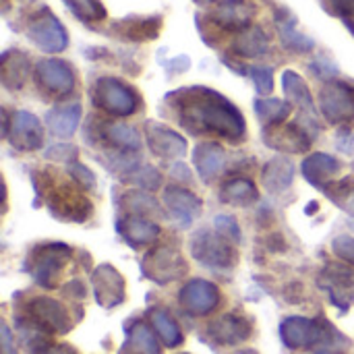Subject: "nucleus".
<instances>
[{
  "mask_svg": "<svg viewBox=\"0 0 354 354\" xmlns=\"http://www.w3.org/2000/svg\"><path fill=\"white\" fill-rule=\"evenodd\" d=\"M183 129L193 135H220L230 141H243L247 133L241 110L222 93L195 85L166 95Z\"/></svg>",
  "mask_w": 354,
  "mask_h": 354,
  "instance_id": "f257e3e1",
  "label": "nucleus"
},
{
  "mask_svg": "<svg viewBox=\"0 0 354 354\" xmlns=\"http://www.w3.org/2000/svg\"><path fill=\"white\" fill-rule=\"evenodd\" d=\"M56 183L58 180H54L50 172H37L33 183L37 197L46 201L54 218L68 220V222H85L93 214V205L89 203V199L81 191H77L73 183L66 180H60V185Z\"/></svg>",
  "mask_w": 354,
  "mask_h": 354,
  "instance_id": "f03ea898",
  "label": "nucleus"
},
{
  "mask_svg": "<svg viewBox=\"0 0 354 354\" xmlns=\"http://www.w3.org/2000/svg\"><path fill=\"white\" fill-rule=\"evenodd\" d=\"M282 342L288 348H313L324 346L330 348L336 340H342V336L326 322H315L307 317H288L280 326Z\"/></svg>",
  "mask_w": 354,
  "mask_h": 354,
  "instance_id": "7ed1b4c3",
  "label": "nucleus"
},
{
  "mask_svg": "<svg viewBox=\"0 0 354 354\" xmlns=\"http://www.w3.org/2000/svg\"><path fill=\"white\" fill-rule=\"evenodd\" d=\"M93 106L110 116H131L139 108L137 91L116 77H100L91 89Z\"/></svg>",
  "mask_w": 354,
  "mask_h": 354,
  "instance_id": "20e7f679",
  "label": "nucleus"
},
{
  "mask_svg": "<svg viewBox=\"0 0 354 354\" xmlns=\"http://www.w3.org/2000/svg\"><path fill=\"white\" fill-rule=\"evenodd\" d=\"M191 253L201 266L212 270H226L236 263V251L232 247V241H228L220 232H197L191 239Z\"/></svg>",
  "mask_w": 354,
  "mask_h": 354,
  "instance_id": "39448f33",
  "label": "nucleus"
},
{
  "mask_svg": "<svg viewBox=\"0 0 354 354\" xmlns=\"http://www.w3.org/2000/svg\"><path fill=\"white\" fill-rule=\"evenodd\" d=\"M71 249L66 245H41L35 247L29 253L27 270L31 278L44 286V288H54L66 261H68Z\"/></svg>",
  "mask_w": 354,
  "mask_h": 354,
  "instance_id": "423d86ee",
  "label": "nucleus"
},
{
  "mask_svg": "<svg viewBox=\"0 0 354 354\" xmlns=\"http://www.w3.org/2000/svg\"><path fill=\"white\" fill-rule=\"evenodd\" d=\"M27 37L33 41V46H37L46 54L64 52L68 46V33H66L64 25L48 8H39L31 17L29 25H27Z\"/></svg>",
  "mask_w": 354,
  "mask_h": 354,
  "instance_id": "0eeeda50",
  "label": "nucleus"
},
{
  "mask_svg": "<svg viewBox=\"0 0 354 354\" xmlns=\"http://www.w3.org/2000/svg\"><path fill=\"white\" fill-rule=\"evenodd\" d=\"M2 135L17 151H35L44 145V129L35 114L27 110H17L12 116H6L2 110Z\"/></svg>",
  "mask_w": 354,
  "mask_h": 354,
  "instance_id": "6e6552de",
  "label": "nucleus"
},
{
  "mask_svg": "<svg viewBox=\"0 0 354 354\" xmlns=\"http://www.w3.org/2000/svg\"><path fill=\"white\" fill-rule=\"evenodd\" d=\"M319 110L332 124H348L354 120V85L332 79L319 91Z\"/></svg>",
  "mask_w": 354,
  "mask_h": 354,
  "instance_id": "1a4fd4ad",
  "label": "nucleus"
},
{
  "mask_svg": "<svg viewBox=\"0 0 354 354\" xmlns=\"http://www.w3.org/2000/svg\"><path fill=\"white\" fill-rule=\"evenodd\" d=\"M143 274L156 284H170L187 274L185 257L172 247H156L143 259Z\"/></svg>",
  "mask_w": 354,
  "mask_h": 354,
  "instance_id": "9d476101",
  "label": "nucleus"
},
{
  "mask_svg": "<svg viewBox=\"0 0 354 354\" xmlns=\"http://www.w3.org/2000/svg\"><path fill=\"white\" fill-rule=\"evenodd\" d=\"M35 81L37 85L54 95V97H64L75 89V73L68 62L60 58H44L35 64Z\"/></svg>",
  "mask_w": 354,
  "mask_h": 354,
  "instance_id": "9b49d317",
  "label": "nucleus"
},
{
  "mask_svg": "<svg viewBox=\"0 0 354 354\" xmlns=\"http://www.w3.org/2000/svg\"><path fill=\"white\" fill-rule=\"evenodd\" d=\"M263 143L276 151L299 153V151L311 149L313 135L311 131L305 129V124L280 122V124H270L263 129Z\"/></svg>",
  "mask_w": 354,
  "mask_h": 354,
  "instance_id": "f8f14e48",
  "label": "nucleus"
},
{
  "mask_svg": "<svg viewBox=\"0 0 354 354\" xmlns=\"http://www.w3.org/2000/svg\"><path fill=\"white\" fill-rule=\"evenodd\" d=\"M27 315L31 326L48 334H64L71 328L68 311L64 309V305L48 297L31 299L27 305Z\"/></svg>",
  "mask_w": 354,
  "mask_h": 354,
  "instance_id": "ddd939ff",
  "label": "nucleus"
},
{
  "mask_svg": "<svg viewBox=\"0 0 354 354\" xmlns=\"http://www.w3.org/2000/svg\"><path fill=\"white\" fill-rule=\"evenodd\" d=\"M255 12H257V8L249 0H222L209 12V21H212V25H216L224 31L239 33V31L251 27Z\"/></svg>",
  "mask_w": 354,
  "mask_h": 354,
  "instance_id": "4468645a",
  "label": "nucleus"
},
{
  "mask_svg": "<svg viewBox=\"0 0 354 354\" xmlns=\"http://www.w3.org/2000/svg\"><path fill=\"white\" fill-rule=\"evenodd\" d=\"M145 139H147L151 153H156L164 160H178L187 153L185 137L158 120L145 122Z\"/></svg>",
  "mask_w": 354,
  "mask_h": 354,
  "instance_id": "2eb2a0df",
  "label": "nucleus"
},
{
  "mask_svg": "<svg viewBox=\"0 0 354 354\" xmlns=\"http://www.w3.org/2000/svg\"><path fill=\"white\" fill-rule=\"evenodd\" d=\"M178 301L191 315H207L220 303V290L207 280H191L183 286Z\"/></svg>",
  "mask_w": 354,
  "mask_h": 354,
  "instance_id": "dca6fc26",
  "label": "nucleus"
},
{
  "mask_svg": "<svg viewBox=\"0 0 354 354\" xmlns=\"http://www.w3.org/2000/svg\"><path fill=\"white\" fill-rule=\"evenodd\" d=\"M95 301L104 309H112L124 301V278L108 263L97 266L91 276Z\"/></svg>",
  "mask_w": 354,
  "mask_h": 354,
  "instance_id": "f3484780",
  "label": "nucleus"
},
{
  "mask_svg": "<svg viewBox=\"0 0 354 354\" xmlns=\"http://www.w3.org/2000/svg\"><path fill=\"white\" fill-rule=\"evenodd\" d=\"M282 89H284L286 100L303 112L305 122H309L313 129H319L317 127L315 100H313V93L309 89V85L305 83V79L295 71H284L282 73Z\"/></svg>",
  "mask_w": 354,
  "mask_h": 354,
  "instance_id": "a211bd4d",
  "label": "nucleus"
},
{
  "mask_svg": "<svg viewBox=\"0 0 354 354\" xmlns=\"http://www.w3.org/2000/svg\"><path fill=\"white\" fill-rule=\"evenodd\" d=\"M164 205L183 226H189L201 214V207H203L197 195L176 185H170L164 189Z\"/></svg>",
  "mask_w": 354,
  "mask_h": 354,
  "instance_id": "6ab92c4d",
  "label": "nucleus"
},
{
  "mask_svg": "<svg viewBox=\"0 0 354 354\" xmlns=\"http://www.w3.org/2000/svg\"><path fill=\"white\" fill-rule=\"evenodd\" d=\"M116 228L131 247H149L160 236V226L145 216H122Z\"/></svg>",
  "mask_w": 354,
  "mask_h": 354,
  "instance_id": "aec40b11",
  "label": "nucleus"
},
{
  "mask_svg": "<svg viewBox=\"0 0 354 354\" xmlns=\"http://www.w3.org/2000/svg\"><path fill=\"white\" fill-rule=\"evenodd\" d=\"M31 75V60L21 50H6L0 58V79L8 91H17Z\"/></svg>",
  "mask_w": 354,
  "mask_h": 354,
  "instance_id": "412c9836",
  "label": "nucleus"
},
{
  "mask_svg": "<svg viewBox=\"0 0 354 354\" xmlns=\"http://www.w3.org/2000/svg\"><path fill=\"white\" fill-rule=\"evenodd\" d=\"M193 162L199 172V176L205 183H212L216 176H220L226 170V151L216 141L199 143L193 151Z\"/></svg>",
  "mask_w": 354,
  "mask_h": 354,
  "instance_id": "4be33fe9",
  "label": "nucleus"
},
{
  "mask_svg": "<svg viewBox=\"0 0 354 354\" xmlns=\"http://www.w3.org/2000/svg\"><path fill=\"white\" fill-rule=\"evenodd\" d=\"M297 17L295 12H290L288 8H278L276 10V27H278V33H280V41L286 50L290 52H299V54H305V52H311L315 48V41L301 33L297 29Z\"/></svg>",
  "mask_w": 354,
  "mask_h": 354,
  "instance_id": "5701e85b",
  "label": "nucleus"
},
{
  "mask_svg": "<svg viewBox=\"0 0 354 354\" xmlns=\"http://www.w3.org/2000/svg\"><path fill=\"white\" fill-rule=\"evenodd\" d=\"M249 334H251L249 322L234 313H226L209 324V336L218 344H224V346L241 344L249 338Z\"/></svg>",
  "mask_w": 354,
  "mask_h": 354,
  "instance_id": "b1692460",
  "label": "nucleus"
},
{
  "mask_svg": "<svg viewBox=\"0 0 354 354\" xmlns=\"http://www.w3.org/2000/svg\"><path fill=\"white\" fill-rule=\"evenodd\" d=\"M322 286L328 288L330 299L340 309H346L351 305V290L354 286V276L351 270H346L338 263L328 266L322 274Z\"/></svg>",
  "mask_w": 354,
  "mask_h": 354,
  "instance_id": "393cba45",
  "label": "nucleus"
},
{
  "mask_svg": "<svg viewBox=\"0 0 354 354\" xmlns=\"http://www.w3.org/2000/svg\"><path fill=\"white\" fill-rule=\"evenodd\" d=\"M116 35L129 41H149L156 39L162 31V19L160 17H129L112 27Z\"/></svg>",
  "mask_w": 354,
  "mask_h": 354,
  "instance_id": "a878e982",
  "label": "nucleus"
},
{
  "mask_svg": "<svg viewBox=\"0 0 354 354\" xmlns=\"http://www.w3.org/2000/svg\"><path fill=\"white\" fill-rule=\"evenodd\" d=\"M340 162L330 156V153H311L305 162H303V176L317 189H328V185H332L334 174L340 170Z\"/></svg>",
  "mask_w": 354,
  "mask_h": 354,
  "instance_id": "bb28decb",
  "label": "nucleus"
},
{
  "mask_svg": "<svg viewBox=\"0 0 354 354\" xmlns=\"http://www.w3.org/2000/svg\"><path fill=\"white\" fill-rule=\"evenodd\" d=\"M81 104L79 102H66V104H58L52 110H48L46 114V124L50 129L52 135L56 137H71L79 122H81Z\"/></svg>",
  "mask_w": 354,
  "mask_h": 354,
  "instance_id": "cd10ccee",
  "label": "nucleus"
},
{
  "mask_svg": "<svg viewBox=\"0 0 354 354\" xmlns=\"http://www.w3.org/2000/svg\"><path fill=\"white\" fill-rule=\"evenodd\" d=\"M232 52L241 58H259L270 52L268 33L259 25H251L236 33L232 41Z\"/></svg>",
  "mask_w": 354,
  "mask_h": 354,
  "instance_id": "c85d7f7f",
  "label": "nucleus"
},
{
  "mask_svg": "<svg viewBox=\"0 0 354 354\" xmlns=\"http://www.w3.org/2000/svg\"><path fill=\"white\" fill-rule=\"evenodd\" d=\"M261 178H263V187L270 193L280 195L288 191L295 180V164L286 158H274L266 164Z\"/></svg>",
  "mask_w": 354,
  "mask_h": 354,
  "instance_id": "c756f323",
  "label": "nucleus"
},
{
  "mask_svg": "<svg viewBox=\"0 0 354 354\" xmlns=\"http://www.w3.org/2000/svg\"><path fill=\"white\" fill-rule=\"evenodd\" d=\"M102 137L118 151L122 153H137L141 149V137L139 133L124 124V122H104L102 124Z\"/></svg>",
  "mask_w": 354,
  "mask_h": 354,
  "instance_id": "7c9ffc66",
  "label": "nucleus"
},
{
  "mask_svg": "<svg viewBox=\"0 0 354 354\" xmlns=\"http://www.w3.org/2000/svg\"><path fill=\"white\" fill-rule=\"evenodd\" d=\"M220 199L228 205L247 207L259 199V191L249 178H230L220 187Z\"/></svg>",
  "mask_w": 354,
  "mask_h": 354,
  "instance_id": "2f4dec72",
  "label": "nucleus"
},
{
  "mask_svg": "<svg viewBox=\"0 0 354 354\" xmlns=\"http://www.w3.org/2000/svg\"><path fill=\"white\" fill-rule=\"evenodd\" d=\"M120 354H160V344L143 322H137L127 336V342L122 344Z\"/></svg>",
  "mask_w": 354,
  "mask_h": 354,
  "instance_id": "473e14b6",
  "label": "nucleus"
},
{
  "mask_svg": "<svg viewBox=\"0 0 354 354\" xmlns=\"http://www.w3.org/2000/svg\"><path fill=\"white\" fill-rule=\"evenodd\" d=\"M255 114L266 122V127L280 124L292 114V104L280 97H259L255 100Z\"/></svg>",
  "mask_w": 354,
  "mask_h": 354,
  "instance_id": "72a5a7b5",
  "label": "nucleus"
},
{
  "mask_svg": "<svg viewBox=\"0 0 354 354\" xmlns=\"http://www.w3.org/2000/svg\"><path fill=\"white\" fill-rule=\"evenodd\" d=\"M149 319H151V326L153 330L158 332V336L162 338V342L170 348L178 346L183 342V334L176 326V322L164 311V309H153L149 313Z\"/></svg>",
  "mask_w": 354,
  "mask_h": 354,
  "instance_id": "f704fd0d",
  "label": "nucleus"
},
{
  "mask_svg": "<svg viewBox=\"0 0 354 354\" xmlns=\"http://www.w3.org/2000/svg\"><path fill=\"white\" fill-rule=\"evenodd\" d=\"M328 197L348 216H354V178H344L340 183H332L326 189Z\"/></svg>",
  "mask_w": 354,
  "mask_h": 354,
  "instance_id": "c9c22d12",
  "label": "nucleus"
},
{
  "mask_svg": "<svg viewBox=\"0 0 354 354\" xmlns=\"http://www.w3.org/2000/svg\"><path fill=\"white\" fill-rule=\"evenodd\" d=\"M68 10L87 23H95V21H104L106 19V8L100 0H62Z\"/></svg>",
  "mask_w": 354,
  "mask_h": 354,
  "instance_id": "e433bc0d",
  "label": "nucleus"
},
{
  "mask_svg": "<svg viewBox=\"0 0 354 354\" xmlns=\"http://www.w3.org/2000/svg\"><path fill=\"white\" fill-rule=\"evenodd\" d=\"M122 205L129 212V216H147L149 212H158L156 201L143 193V191H133L122 197Z\"/></svg>",
  "mask_w": 354,
  "mask_h": 354,
  "instance_id": "4c0bfd02",
  "label": "nucleus"
},
{
  "mask_svg": "<svg viewBox=\"0 0 354 354\" xmlns=\"http://www.w3.org/2000/svg\"><path fill=\"white\" fill-rule=\"evenodd\" d=\"M247 75L253 79V85L259 95H270L274 91V71L270 66H249Z\"/></svg>",
  "mask_w": 354,
  "mask_h": 354,
  "instance_id": "58836bf2",
  "label": "nucleus"
},
{
  "mask_svg": "<svg viewBox=\"0 0 354 354\" xmlns=\"http://www.w3.org/2000/svg\"><path fill=\"white\" fill-rule=\"evenodd\" d=\"M127 178L137 183V185H141V187H145V189H158L160 183H162L160 172L156 168H151V166H137V168H133L129 172Z\"/></svg>",
  "mask_w": 354,
  "mask_h": 354,
  "instance_id": "ea45409f",
  "label": "nucleus"
},
{
  "mask_svg": "<svg viewBox=\"0 0 354 354\" xmlns=\"http://www.w3.org/2000/svg\"><path fill=\"white\" fill-rule=\"evenodd\" d=\"M214 228H216V232H220L228 241H234V243L241 241V228H239V224H236V220L232 216H224V214L216 216L214 218Z\"/></svg>",
  "mask_w": 354,
  "mask_h": 354,
  "instance_id": "a19ab883",
  "label": "nucleus"
},
{
  "mask_svg": "<svg viewBox=\"0 0 354 354\" xmlns=\"http://www.w3.org/2000/svg\"><path fill=\"white\" fill-rule=\"evenodd\" d=\"M334 253L346 261L348 266H354V236H348V234H340L334 239Z\"/></svg>",
  "mask_w": 354,
  "mask_h": 354,
  "instance_id": "79ce46f5",
  "label": "nucleus"
},
{
  "mask_svg": "<svg viewBox=\"0 0 354 354\" xmlns=\"http://www.w3.org/2000/svg\"><path fill=\"white\" fill-rule=\"evenodd\" d=\"M71 176L75 178V183H79L85 189H93V185H95V174L83 164H73L71 166Z\"/></svg>",
  "mask_w": 354,
  "mask_h": 354,
  "instance_id": "37998d69",
  "label": "nucleus"
},
{
  "mask_svg": "<svg viewBox=\"0 0 354 354\" xmlns=\"http://www.w3.org/2000/svg\"><path fill=\"white\" fill-rule=\"evenodd\" d=\"M330 10L346 21H354V0H328Z\"/></svg>",
  "mask_w": 354,
  "mask_h": 354,
  "instance_id": "c03bdc74",
  "label": "nucleus"
},
{
  "mask_svg": "<svg viewBox=\"0 0 354 354\" xmlns=\"http://www.w3.org/2000/svg\"><path fill=\"white\" fill-rule=\"evenodd\" d=\"M311 71H313V75H317L319 79H328V81H332V77L338 75V68H336L328 58L315 60V62L311 64Z\"/></svg>",
  "mask_w": 354,
  "mask_h": 354,
  "instance_id": "a18cd8bd",
  "label": "nucleus"
},
{
  "mask_svg": "<svg viewBox=\"0 0 354 354\" xmlns=\"http://www.w3.org/2000/svg\"><path fill=\"white\" fill-rule=\"evenodd\" d=\"M35 354H77L71 346H66V344H56V346H39V348H35Z\"/></svg>",
  "mask_w": 354,
  "mask_h": 354,
  "instance_id": "49530a36",
  "label": "nucleus"
},
{
  "mask_svg": "<svg viewBox=\"0 0 354 354\" xmlns=\"http://www.w3.org/2000/svg\"><path fill=\"white\" fill-rule=\"evenodd\" d=\"M2 354H17L12 348V338L6 326H2Z\"/></svg>",
  "mask_w": 354,
  "mask_h": 354,
  "instance_id": "de8ad7c7",
  "label": "nucleus"
},
{
  "mask_svg": "<svg viewBox=\"0 0 354 354\" xmlns=\"http://www.w3.org/2000/svg\"><path fill=\"white\" fill-rule=\"evenodd\" d=\"M193 2H197V4H214L218 0H193Z\"/></svg>",
  "mask_w": 354,
  "mask_h": 354,
  "instance_id": "09e8293b",
  "label": "nucleus"
},
{
  "mask_svg": "<svg viewBox=\"0 0 354 354\" xmlns=\"http://www.w3.org/2000/svg\"><path fill=\"white\" fill-rule=\"evenodd\" d=\"M239 354H257V353H253V351H243V353H239Z\"/></svg>",
  "mask_w": 354,
  "mask_h": 354,
  "instance_id": "8fccbe9b",
  "label": "nucleus"
},
{
  "mask_svg": "<svg viewBox=\"0 0 354 354\" xmlns=\"http://www.w3.org/2000/svg\"><path fill=\"white\" fill-rule=\"evenodd\" d=\"M315 354H332V353H315Z\"/></svg>",
  "mask_w": 354,
  "mask_h": 354,
  "instance_id": "3c124183",
  "label": "nucleus"
},
{
  "mask_svg": "<svg viewBox=\"0 0 354 354\" xmlns=\"http://www.w3.org/2000/svg\"><path fill=\"white\" fill-rule=\"evenodd\" d=\"M183 354H189V353H183Z\"/></svg>",
  "mask_w": 354,
  "mask_h": 354,
  "instance_id": "603ef678",
  "label": "nucleus"
}]
</instances>
